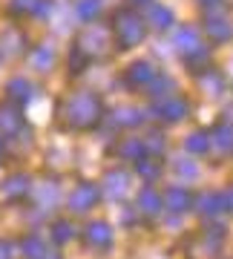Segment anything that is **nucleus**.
Masks as SVG:
<instances>
[{
	"label": "nucleus",
	"instance_id": "f3484780",
	"mask_svg": "<svg viewBox=\"0 0 233 259\" xmlns=\"http://www.w3.org/2000/svg\"><path fill=\"white\" fill-rule=\"evenodd\" d=\"M52 259H55V256H52Z\"/></svg>",
	"mask_w": 233,
	"mask_h": 259
},
{
	"label": "nucleus",
	"instance_id": "423d86ee",
	"mask_svg": "<svg viewBox=\"0 0 233 259\" xmlns=\"http://www.w3.org/2000/svg\"><path fill=\"white\" fill-rule=\"evenodd\" d=\"M23 256L26 259H43V242L37 239V236L23 239Z\"/></svg>",
	"mask_w": 233,
	"mask_h": 259
},
{
	"label": "nucleus",
	"instance_id": "f03ea898",
	"mask_svg": "<svg viewBox=\"0 0 233 259\" xmlns=\"http://www.w3.org/2000/svg\"><path fill=\"white\" fill-rule=\"evenodd\" d=\"M95 202H98V190H95L92 185H81L72 196H69V207L78 210V213L81 210H92Z\"/></svg>",
	"mask_w": 233,
	"mask_h": 259
},
{
	"label": "nucleus",
	"instance_id": "39448f33",
	"mask_svg": "<svg viewBox=\"0 0 233 259\" xmlns=\"http://www.w3.org/2000/svg\"><path fill=\"white\" fill-rule=\"evenodd\" d=\"M3 193L9 196V199H20V196H26V193H29V179H26V176L9 179V182L3 185Z\"/></svg>",
	"mask_w": 233,
	"mask_h": 259
},
{
	"label": "nucleus",
	"instance_id": "1a4fd4ad",
	"mask_svg": "<svg viewBox=\"0 0 233 259\" xmlns=\"http://www.w3.org/2000/svg\"><path fill=\"white\" fill-rule=\"evenodd\" d=\"M141 207H144V210H159L161 199L153 193V190H144V193H141Z\"/></svg>",
	"mask_w": 233,
	"mask_h": 259
},
{
	"label": "nucleus",
	"instance_id": "9d476101",
	"mask_svg": "<svg viewBox=\"0 0 233 259\" xmlns=\"http://www.w3.org/2000/svg\"><path fill=\"white\" fill-rule=\"evenodd\" d=\"M184 112H187L184 101H167V107H164V115H167V118H181Z\"/></svg>",
	"mask_w": 233,
	"mask_h": 259
},
{
	"label": "nucleus",
	"instance_id": "6e6552de",
	"mask_svg": "<svg viewBox=\"0 0 233 259\" xmlns=\"http://www.w3.org/2000/svg\"><path fill=\"white\" fill-rule=\"evenodd\" d=\"M167 204H173V207H178V210H184L187 204H190V196H187L184 190H170Z\"/></svg>",
	"mask_w": 233,
	"mask_h": 259
},
{
	"label": "nucleus",
	"instance_id": "2eb2a0df",
	"mask_svg": "<svg viewBox=\"0 0 233 259\" xmlns=\"http://www.w3.org/2000/svg\"><path fill=\"white\" fill-rule=\"evenodd\" d=\"M78 12H81V18H86V20H89V18H95V15H98V6H95V0H84V3H81V9H78Z\"/></svg>",
	"mask_w": 233,
	"mask_h": 259
},
{
	"label": "nucleus",
	"instance_id": "7ed1b4c3",
	"mask_svg": "<svg viewBox=\"0 0 233 259\" xmlns=\"http://www.w3.org/2000/svg\"><path fill=\"white\" fill-rule=\"evenodd\" d=\"M86 242L92 245V248H107L112 242V231L107 222H92L86 228Z\"/></svg>",
	"mask_w": 233,
	"mask_h": 259
},
{
	"label": "nucleus",
	"instance_id": "9b49d317",
	"mask_svg": "<svg viewBox=\"0 0 233 259\" xmlns=\"http://www.w3.org/2000/svg\"><path fill=\"white\" fill-rule=\"evenodd\" d=\"M187 150H190V153H205L207 150V136H202V133H199V136H190Z\"/></svg>",
	"mask_w": 233,
	"mask_h": 259
},
{
	"label": "nucleus",
	"instance_id": "20e7f679",
	"mask_svg": "<svg viewBox=\"0 0 233 259\" xmlns=\"http://www.w3.org/2000/svg\"><path fill=\"white\" fill-rule=\"evenodd\" d=\"M107 193L112 196V199H118V196L127 193V187H130V176L124 173V170H112L110 176H107Z\"/></svg>",
	"mask_w": 233,
	"mask_h": 259
},
{
	"label": "nucleus",
	"instance_id": "ddd939ff",
	"mask_svg": "<svg viewBox=\"0 0 233 259\" xmlns=\"http://www.w3.org/2000/svg\"><path fill=\"white\" fill-rule=\"evenodd\" d=\"M216 136H219V141H224V150L233 147V127H230V124H222Z\"/></svg>",
	"mask_w": 233,
	"mask_h": 259
},
{
	"label": "nucleus",
	"instance_id": "f8f14e48",
	"mask_svg": "<svg viewBox=\"0 0 233 259\" xmlns=\"http://www.w3.org/2000/svg\"><path fill=\"white\" fill-rule=\"evenodd\" d=\"M130 72H132V81H147V78H153V69L147 64H135Z\"/></svg>",
	"mask_w": 233,
	"mask_h": 259
},
{
	"label": "nucleus",
	"instance_id": "f257e3e1",
	"mask_svg": "<svg viewBox=\"0 0 233 259\" xmlns=\"http://www.w3.org/2000/svg\"><path fill=\"white\" fill-rule=\"evenodd\" d=\"M98 118V101L92 95H78L72 101V121L75 124H92Z\"/></svg>",
	"mask_w": 233,
	"mask_h": 259
},
{
	"label": "nucleus",
	"instance_id": "0eeeda50",
	"mask_svg": "<svg viewBox=\"0 0 233 259\" xmlns=\"http://www.w3.org/2000/svg\"><path fill=\"white\" fill-rule=\"evenodd\" d=\"M52 236H55V242H69V239H72V225H69V222H55Z\"/></svg>",
	"mask_w": 233,
	"mask_h": 259
},
{
	"label": "nucleus",
	"instance_id": "4468645a",
	"mask_svg": "<svg viewBox=\"0 0 233 259\" xmlns=\"http://www.w3.org/2000/svg\"><path fill=\"white\" fill-rule=\"evenodd\" d=\"M170 12L167 9H159V6H156V9H153V23H159V26H170Z\"/></svg>",
	"mask_w": 233,
	"mask_h": 259
},
{
	"label": "nucleus",
	"instance_id": "dca6fc26",
	"mask_svg": "<svg viewBox=\"0 0 233 259\" xmlns=\"http://www.w3.org/2000/svg\"><path fill=\"white\" fill-rule=\"evenodd\" d=\"M0 259H12V242H0Z\"/></svg>",
	"mask_w": 233,
	"mask_h": 259
}]
</instances>
